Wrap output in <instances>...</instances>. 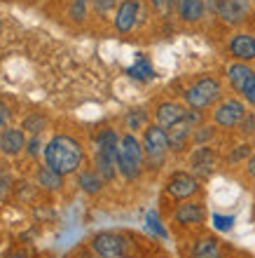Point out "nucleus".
<instances>
[{
  "label": "nucleus",
  "instance_id": "nucleus-20",
  "mask_svg": "<svg viewBox=\"0 0 255 258\" xmlns=\"http://www.w3.org/2000/svg\"><path fill=\"white\" fill-rule=\"evenodd\" d=\"M77 185H80V190L84 192V195H99V192H103L106 181H103V178L99 176V171L92 167V169L77 171Z\"/></svg>",
  "mask_w": 255,
  "mask_h": 258
},
{
  "label": "nucleus",
  "instance_id": "nucleus-16",
  "mask_svg": "<svg viewBox=\"0 0 255 258\" xmlns=\"http://www.w3.org/2000/svg\"><path fill=\"white\" fill-rule=\"evenodd\" d=\"M176 17L181 24L195 26L206 17V0H176Z\"/></svg>",
  "mask_w": 255,
  "mask_h": 258
},
{
  "label": "nucleus",
  "instance_id": "nucleus-1",
  "mask_svg": "<svg viewBox=\"0 0 255 258\" xmlns=\"http://www.w3.org/2000/svg\"><path fill=\"white\" fill-rule=\"evenodd\" d=\"M42 160L56 174L70 176V174H77L82 169V164H84V148L70 134H54L47 141V146H45Z\"/></svg>",
  "mask_w": 255,
  "mask_h": 258
},
{
  "label": "nucleus",
  "instance_id": "nucleus-11",
  "mask_svg": "<svg viewBox=\"0 0 255 258\" xmlns=\"http://www.w3.org/2000/svg\"><path fill=\"white\" fill-rule=\"evenodd\" d=\"M218 162H220V155H218V150L213 146H195L188 155V169L199 181H206V178L213 176Z\"/></svg>",
  "mask_w": 255,
  "mask_h": 258
},
{
  "label": "nucleus",
  "instance_id": "nucleus-33",
  "mask_svg": "<svg viewBox=\"0 0 255 258\" xmlns=\"http://www.w3.org/2000/svg\"><path fill=\"white\" fill-rule=\"evenodd\" d=\"M239 134L241 136H253L255 134V113L253 110H248V113H246V117H243L241 120V124H239Z\"/></svg>",
  "mask_w": 255,
  "mask_h": 258
},
{
  "label": "nucleus",
  "instance_id": "nucleus-18",
  "mask_svg": "<svg viewBox=\"0 0 255 258\" xmlns=\"http://www.w3.org/2000/svg\"><path fill=\"white\" fill-rule=\"evenodd\" d=\"M168 132V146H171V153H185V150L192 146V134L195 129L190 127L185 120H181L178 124H174Z\"/></svg>",
  "mask_w": 255,
  "mask_h": 258
},
{
  "label": "nucleus",
  "instance_id": "nucleus-17",
  "mask_svg": "<svg viewBox=\"0 0 255 258\" xmlns=\"http://www.w3.org/2000/svg\"><path fill=\"white\" fill-rule=\"evenodd\" d=\"M190 258H225L220 239L213 235H199L190 246Z\"/></svg>",
  "mask_w": 255,
  "mask_h": 258
},
{
  "label": "nucleus",
  "instance_id": "nucleus-7",
  "mask_svg": "<svg viewBox=\"0 0 255 258\" xmlns=\"http://www.w3.org/2000/svg\"><path fill=\"white\" fill-rule=\"evenodd\" d=\"M248 113V106L241 96H225L213 110H211V122L222 132H232L241 124V120Z\"/></svg>",
  "mask_w": 255,
  "mask_h": 258
},
{
  "label": "nucleus",
  "instance_id": "nucleus-10",
  "mask_svg": "<svg viewBox=\"0 0 255 258\" xmlns=\"http://www.w3.org/2000/svg\"><path fill=\"white\" fill-rule=\"evenodd\" d=\"M253 14V0H220V7H218V19L229 28H241L243 24H248Z\"/></svg>",
  "mask_w": 255,
  "mask_h": 258
},
{
  "label": "nucleus",
  "instance_id": "nucleus-27",
  "mask_svg": "<svg viewBox=\"0 0 255 258\" xmlns=\"http://www.w3.org/2000/svg\"><path fill=\"white\" fill-rule=\"evenodd\" d=\"M250 155H253V146L250 143H239V146H234L232 148V153H229V157H227V162L229 164H239V162H248L250 160Z\"/></svg>",
  "mask_w": 255,
  "mask_h": 258
},
{
  "label": "nucleus",
  "instance_id": "nucleus-28",
  "mask_svg": "<svg viewBox=\"0 0 255 258\" xmlns=\"http://www.w3.org/2000/svg\"><path fill=\"white\" fill-rule=\"evenodd\" d=\"M145 223H148V228L157 235L159 239H168V232H166V228H164V223H161V218H159V214L157 211H148V216H145Z\"/></svg>",
  "mask_w": 255,
  "mask_h": 258
},
{
  "label": "nucleus",
  "instance_id": "nucleus-8",
  "mask_svg": "<svg viewBox=\"0 0 255 258\" xmlns=\"http://www.w3.org/2000/svg\"><path fill=\"white\" fill-rule=\"evenodd\" d=\"M206 204L202 200H185V202H178L171 211V223L178 230H197L206 223Z\"/></svg>",
  "mask_w": 255,
  "mask_h": 258
},
{
  "label": "nucleus",
  "instance_id": "nucleus-23",
  "mask_svg": "<svg viewBox=\"0 0 255 258\" xmlns=\"http://www.w3.org/2000/svg\"><path fill=\"white\" fill-rule=\"evenodd\" d=\"M89 12H92V0H68L66 17L73 24H84Z\"/></svg>",
  "mask_w": 255,
  "mask_h": 258
},
{
  "label": "nucleus",
  "instance_id": "nucleus-6",
  "mask_svg": "<svg viewBox=\"0 0 255 258\" xmlns=\"http://www.w3.org/2000/svg\"><path fill=\"white\" fill-rule=\"evenodd\" d=\"M202 192V181L190 169H174L164 181V195L171 202H185V200H197Z\"/></svg>",
  "mask_w": 255,
  "mask_h": 258
},
{
  "label": "nucleus",
  "instance_id": "nucleus-24",
  "mask_svg": "<svg viewBox=\"0 0 255 258\" xmlns=\"http://www.w3.org/2000/svg\"><path fill=\"white\" fill-rule=\"evenodd\" d=\"M49 120L47 115H42V113H28L24 120H21V129L31 136H40L45 129H47Z\"/></svg>",
  "mask_w": 255,
  "mask_h": 258
},
{
  "label": "nucleus",
  "instance_id": "nucleus-13",
  "mask_svg": "<svg viewBox=\"0 0 255 258\" xmlns=\"http://www.w3.org/2000/svg\"><path fill=\"white\" fill-rule=\"evenodd\" d=\"M185 113H188V106L183 101H176V99H166V101H159L154 106L152 113V122L159 124L164 129H171L174 124H178L181 120H185Z\"/></svg>",
  "mask_w": 255,
  "mask_h": 258
},
{
  "label": "nucleus",
  "instance_id": "nucleus-39",
  "mask_svg": "<svg viewBox=\"0 0 255 258\" xmlns=\"http://www.w3.org/2000/svg\"><path fill=\"white\" fill-rule=\"evenodd\" d=\"M0 33H3V21H0Z\"/></svg>",
  "mask_w": 255,
  "mask_h": 258
},
{
  "label": "nucleus",
  "instance_id": "nucleus-38",
  "mask_svg": "<svg viewBox=\"0 0 255 258\" xmlns=\"http://www.w3.org/2000/svg\"><path fill=\"white\" fill-rule=\"evenodd\" d=\"M5 258H31V256H28V251H24V249H12V251H7Z\"/></svg>",
  "mask_w": 255,
  "mask_h": 258
},
{
  "label": "nucleus",
  "instance_id": "nucleus-31",
  "mask_svg": "<svg viewBox=\"0 0 255 258\" xmlns=\"http://www.w3.org/2000/svg\"><path fill=\"white\" fill-rule=\"evenodd\" d=\"M211 223L218 232H229L234 228V216H225V214H213L211 216Z\"/></svg>",
  "mask_w": 255,
  "mask_h": 258
},
{
  "label": "nucleus",
  "instance_id": "nucleus-12",
  "mask_svg": "<svg viewBox=\"0 0 255 258\" xmlns=\"http://www.w3.org/2000/svg\"><path fill=\"white\" fill-rule=\"evenodd\" d=\"M227 54L232 56V61L253 63L255 61V33H248V31L232 33L227 40Z\"/></svg>",
  "mask_w": 255,
  "mask_h": 258
},
{
  "label": "nucleus",
  "instance_id": "nucleus-26",
  "mask_svg": "<svg viewBox=\"0 0 255 258\" xmlns=\"http://www.w3.org/2000/svg\"><path fill=\"white\" fill-rule=\"evenodd\" d=\"M148 3L161 21H168L176 14V0H148Z\"/></svg>",
  "mask_w": 255,
  "mask_h": 258
},
{
  "label": "nucleus",
  "instance_id": "nucleus-9",
  "mask_svg": "<svg viewBox=\"0 0 255 258\" xmlns=\"http://www.w3.org/2000/svg\"><path fill=\"white\" fill-rule=\"evenodd\" d=\"M145 21V5L143 0H122L113 17V26L120 35L134 33L136 28Z\"/></svg>",
  "mask_w": 255,
  "mask_h": 258
},
{
  "label": "nucleus",
  "instance_id": "nucleus-25",
  "mask_svg": "<svg viewBox=\"0 0 255 258\" xmlns=\"http://www.w3.org/2000/svg\"><path fill=\"white\" fill-rule=\"evenodd\" d=\"M215 134H218V127H215L213 122L211 124L204 122L202 127L195 129V134H192V146H213Z\"/></svg>",
  "mask_w": 255,
  "mask_h": 258
},
{
  "label": "nucleus",
  "instance_id": "nucleus-2",
  "mask_svg": "<svg viewBox=\"0 0 255 258\" xmlns=\"http://www.w3.org/2000/svg\"><path fill=\"white\" fill-rule=\"evenodd\" d=\"M222 99H225V87L215 75H202L183 89V103L192 110H204V113L213 110Z\"/></svg>",
  "mask_w": 255,
  "mask_h": 258
},
{
  "label": "nucleus",
  "instance_id": "nucleus-3",
  "mask_svg": "<svg viewBox=\"0 0 255 258\" xmlns=\"http://www.w3.org/2000/svg\"><path fill=\"white\" fill-rule=\"evenodd\" d=\"M117 171L127 183L141 181L145 174V150H143L141 136L124 132L120 139V153H117Z\"/></svg>",
  "mask_w": 255,
  "mask_h": 258
},
{
  "label": "nucleus",
  "instance_id": "nucleus-4",
  "mask_svg": "<svg viewBox=\"0 0 255 258\" xmlns=\"http://www.w3.org/2000/svg\"><path fill=\"white\" fill-rule=\"evenodd\" d=\"M141 143L143 150H145V171H159L164 164H166V157L171 153V146H168V132L159 124L150 122L148 127L143 129L141 134Z\"/></svg>",
  "mask_w": 255,
  "mask_h": 258
},
{
  "label": "nucleus",
  "instance_id": "nucleus-34",
  "mask_svg": "<svg viewBox=\"0 0 255 258\" xmlns=\"http://www.w3.org/2000/svg\"><path fill=\"white\" fill-rule=\"evenodd\" d=\"M7 127H12V108H10L7 101L0 99V129H7Z\"/></svg>",
  "mask_w": 255,
  "mask_h": 258
},
{
  "label": "nucleus",
  "instance_id": "nucleus-30",
  "mask_svg": "<svg viewBox=\"0 0 255 258\" xmlns=\"http://www.w3.org/2000/svg\"><path fill=\"white\" fill-rule=\"evenodd\" d=\"M45 146H47V143L42 141L40 136H31L26 141V155L31 157V160H40V155H45Z\"/></svg>",
  "mask_w": 255,
  "mask_h": 258
},
{
  "label": "nucleus",
  "instance_id": "nucleus-19",
  "mask_svg": "<svg viewBox=\"0 0 255 258\" xmlns=\"http://www.w3.org/2000/svg\"><path fill=\"white\" fill-rule=\"evenodd\" d=\"M63 178L66 176L49 169L47 164H38V169H35V185L45 192H59L63 188Z\"/></svg>",
  "mask_w": 255,
  "mask_h": 258
},
{
  "label": "nucleus",
  "instance_id": "nucleus-32",
  "mask_svg": "<svg viewBox=\"0 0 255 258\" xmlns=\"http://www.w3.org/2000/svg\"><path fill=\"white\" fill-rule=\"evenodd\" d=\"M122 0H92V10H94L96 14H110L117 10V5H120Z\"/></svg>",
  "mask_w": 255,
  "mask_h": 258
},
{
  "label": "nucleus",
  "instance_id": "nucleus-36",
  "mask_svg": "<svg viewBox=\"0 0 255 258\" xmlns=\"http://www.w3.org/2000/svg\"><path fill=\"white\" fill-rule=\"evenodd\" d=\"M218 7H220V0H206V12L218 17Z\"/></svg>",
  "mask_w": 255,
  "mask_h": 258
},
{
  "label": "nucleus",
  "instance_id": "nucleus-22",
  "mask_svg": "<svg viewBox=\"0 0 255 258\" xmlns=\"http://www.w3.org/2000/svg\"><path fill=\"white\" fill-rule=\"evenodd\" d=\"M127 73H129V78H134V80H138V82H150L154 78V68H152L148 56L138 54L136 61L127 68Z\"/></svg>",
  "mask_w": 255,
  "mask_h": 258
},
{
  "label": "nucleus",
  "instance_id": "nucleus-21",
  "mask_svg": "<svg viewBox=\"0 0 255 258\" xmlns=\"http://www.w3.org/2000/svg\"><path fill=\"white\" fill-rule=\"evenodd\" d=\"M150 124V113L145 108H131L127 110V115H124V129L131 132V134H143V129Z\"/></svg>",
  "mask_w": 255,
  "mask_h": 258
},
{
  "label": "nucleus",
  "instance_id": "nucleus-14",
  "mask_svg": "<svg viewBox=\"0 0 255 258\" xmlns=\"http://www.w3.org/2000/svg\"><path fill=\"white\" fill-rule=\"evenodd\" d=\"M253 78H255V68L250 66V63L232 61L225 68V80H227L229 89H232L236 96H241V92L246 89V85H248Z\"/></svg>",
  "mask_w": 255,
  "mask_h": 258
},
{
  "label": "nucleus",
  "instance_id": "nucleus-15",
  "mask_svg": "<svg viewBox=\"0 0 255 258\" xmlns=\"http://www.w3.org/2000/svg\"><path fill=\"white\" fill-rule=\"evenodd\" d=\"M26 141L28 136L21 127L0 129V153L5 157H17L21 153H26Z\"/></svg>",
  "mask_w": 255,
  "mask_h": 258
},
{
  "label": "nucleus",
  "instance_id": "nucleus-5",
  "mask_svg": "<svg viewBox=\"0 0 255 258\" xmlns=\"http://www.w3.org/2000/svg\"><path fill=\"white\" fill-rule=\"evenodd\" d=\"M131 237L124 232L103 230L89 239V249L99 258H131Z\"/></svg>",
  "mask_w": 255,
  "mask_h": 258
},
{
  "label": "nucleus",
  "instance_id": "nucleus-35",
  "mask_svg": "<svg viewBox=\"0 0 255 258\" xmlns=\"http://www.w3.org/2000/svg\"><path fill=\"white\" fill-rule=\"evenodd\" d=\"M241 99L246 101V106H250V108H255V78L246 85V89L241 92Z\"/></svg>",
  "mask_w": 255,
  "mask_h": 258
},
{
  "label": "nucleus",
  "instance_id": "nucleus-29",
  "mask_svg": "<svg viewBox=\"0 0 255 258\" xmlns=\"http://www.w3.org/2000/svg\"><path fill=\"white\" fill-rule=\"evenodd\" d=\"M14 188H17V183H14V178L10 171H0V204L7 202L10 197H12Z\"/></svg>",
  "mask_w": 255,
  "mask_h": 258
},
{
  "label": "nucleus",
  "instance_id": "nucleus-37",
  "mask_svg": "<svg viewBox=\"0 0 255 258\" xmlns=\"http://www.w3.org/2000/svg\"><path fill=\"white\" fill-rule=\"evenodd\" d=\"M246 174H248V178H253L255 181V153L250 155L248 162H246Z\"/></svg>",
  "mask_w": 255,
  "mask_h": 258
}]
</instances>
